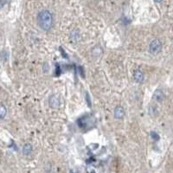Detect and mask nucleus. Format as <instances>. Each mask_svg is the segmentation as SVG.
I'll use <instances>...</instances> for the list:
<instances>
[{"label":"nucleus","instance_id":"7ed1b4c3","mask_svg":"<svg viewBox=\"0 0 173 173\" xmlns=\"http://www.w3.org/2000/svg\"><path fill=\"white\" fill-rule=\"evenodd\" d=\"M48 102H49V106L52 108H58L60 106V101H59V99L56 95H51L49 97Z\"/></svg>","mask_w":173,"mask_h":173},{"label":"nucleus","instance_id":"423d86ee","mask_svg":"<svg viewBox=\"0 0 173 173\" xmlns=\"http://www.w3.org/2000/svg\"><path fill=\"white\" fill-rule=\"evenodd\" d=\"M124 115H125V112L121 107L116 108V109L114 111V117L116 119H121V118H123Z\"/></svg>","mask_w":173,"mask_h":173},{"label":"nucleus","instance_id":"0eeeda50","mask_svg":"<svg viewBox=\"0 0 173 173\" xmlns=\"http://www.w3.org/2000/svg\"><path fill=\"white\" fill-rule=\"evenodd\" d=\"M23 153L24 155H30L32 152V146L31 144H25L23 146V150H22Z\"/></svg>","mask_w":173,"mask_h":173},{"label":"nucleus","instance_id":"f03ea898","mask_svg":"<svg viewBox=\"0 0 173 173\" xmlns=\"http://www.w3.org/2000/svg\"><path fill=\"white\" fill-rule=\"evenodd\" d=\"M161 49H162V44H161V43H160L159 40L155 39V40H153V41L150 43L149 51H150L152 54H153V55L157 54V53H159V52L161 51Z\"/></svg>","mask_w":173,"mask_h":173},{"label":"nucleus","instance_id":"9d476101","mask_svg":"<svg viewBox=\"0 0 173 173\" xmlns=\"http://www.w3.org/2000/svg\"><path fill=\"white\" fill-rule=\"evenodd\" d=\"M3 7V3H2V1L0 0V8H2Z\"/></svg>","mask_w":173,"mask_h":173},{"label":"nucleus","instance_id":"f257e3e1","mask_svg":"<svg viewBox=\"0 0 173 173\" xmlns=\"http://www.w3.org/2000/svg\"><path fill=\"white\" fill-rule=\"evenodd\" d=\"M37 21L39 27L45 31H49L52 27V15L48 11H42L38 14Z\"/></svg>","mask_w":173,"mask_h":173},{"label":"nucleus","instance_id":"20e7f679","mask_svg":"<svg viewBox=\"0 0 173 173\" xmlns=\"http://www.w3.org/2000/svg\"><path fill=\"white\" fill-rule=\"evenodd\" d=\"M164 99V95L163 91L160 90V89L156 90L154 95H153V100H157L158 102H161V101H163Z\"/></svg>","mask_w":173,"mask_h":173},{"label":"nucleus","instance_id":"1a4fd4ad","mask_svg":"<svg viewBox=\"0 0 173 173\" xmlns=\"http://www.w3.org/2000/svg\"><path fill=\"white\" fill-rule=\"evenodd\" d=\"M151 136H152V138L155 141L159 140V135L157 134V132H151Z\"/></svg>","mask_w":173,"mask_h":173},{"label":"nucleus","instance_id":"6e6552de","mask_svg":"<svg viewBox=\"0 0 173 173\" xmlns=\"http://www.w3.org/2000/svg\"><path fill=\"white\" fill-rule=\"evenodd\" d=\"M6 113H7V109H6L5 106L1 104L0 105V119H4L5 117Z\"/></svg>","mask_w":173,"mask_h":173},{"label":"nucleus","instance_id":"39448f33","mask_svg":"<svg viewBox=\"0 0 173 173\" xmlns=\"http://www.w3.org/2000/svg\"><path fill=\"white\" fill-rule=\"evenodd\" d=\"M133 77H134V80H135L137 82H140V83L144 80V75H143V73H142L140 69H137V70L134 71Z\"/></svg>","mask_w":173,"mask_h":173},{"label":"nucleus","instance_id":"9b49d317","mask_svg":"<svg viewBox=\"0 0 173 173\" xmlns=\"http://www.w3.org/2000/svg\"><path fill=\"white\" fill-rule=\"evenodd\" d=\"M155 2H157V3H159V2H161L162 0H154Z\"/></svg>","mask_w":173,"mask_h":173}]
</instances>
